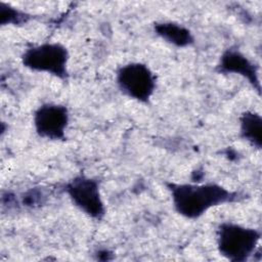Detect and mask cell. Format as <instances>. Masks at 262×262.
<instances>
[{
  "instance_id": "cell-1",
  "label": "cell",
  "mask_w": 262,
  "mask_h": 262,
  "mask_svg": "<svg viewBox=\"0 0 262 262\" xmlns=\"http://www.w3.org/2000/svg\"><path fill=\"white\" fill-rule=\"evenodd\" d=\"M169 190L172 205L177 214L194 220L202 217L210 209L243 200L245 196L238 191L214 182L207 183H177L165 182Z\"/></svg>"
},
{
  "instance_id": "cell-2",
  "label": "cell",
  "mask_w": 262,
  "mask_h": 262,
  "mask_svg": "<svg viewBox=\"0 0 262 262\" xmlns=\"http://www.w3.org/2000/svg\"><path fill=\"white\" fill-rule=\"evenodd\" d=\"M260 238L259 229L231 221L221 222L216 229L217 250L231 262L249 260L255 253Z\"/></svg>"
},
{
  "instance_id": "cell-3",
  "label": "cell",
  "mask_w": 262,
  "mask_h": 262,
  "mask_svg": "<svg viewBox=\"0 0 262 262\" xmlns=\"http://www.w3.org/2000/svg\"><path fill=\"white\" fill-rule=\"evenodd\" d=\"M69 59L68 48L58 42L32 45L20 56L23 66L30 71L48 74L61 81H68L70 77Z\"/></svg>"
},
{
  "instance_id": "cell-4",
  "label": "cell",
  "mask_w": 262,
  "mask_h": 262,
  "mask_svg": "<svg viewBox=\"0 0 262 262\" xmlns=\"http://www.w3.org/2000/svg\"><path fill=\"white\" fill-rule=\"evenodd\" d=\"M116 83L125 96L147 104L156 91L157 77L147 64L132 61L118 68Z\"/></svg>"
},
{
  "instance_id": "cell-5",
  "label": "cell",
  "mask_w": 262,
  "mask_h": 262,
  "mask_svg": "<svg viewBox=\"0 0 262 262\" xmlns=\"http://www.w3.org/2000/svg\"><path fill=\"white\" fill-rule=\"evenodd\" d=\"M72 204L88 217L100 221L106 209L100 192V182L96 178L79 174L66 182L63 186Z\"/></svg>"
},
{
  "instance_id": "cell-6",
  "label": "cell",
  "mask_w": 262,
  "mask_h": 262,
  "mask_svg": "<svg viewBox=\"0 0 262 262\" xmlns=\"http://www.w3.org/2000/svg\"><path fill=\"white\" fill-rule=\"evenodd\" d=\"M70 123L67 105L46 102L38 106L33 115V125L37 135L51 141H64Z\"/></svg>"
},
{
  "instance_id": "cell-7",
  "label": "cell",
  "mask_w": 262,
  "mask_h": 262,
  "mask_svg": "<svg viewBox=\"0 0 262 262\" xmlns=\"http://www.w3.org/2000/svg\"><path fill=\"white\" fill-rule=\"evenodd\" d=\"M216 70L224 75H238L248 80L253 88L260 93L258 67L237 49L228 48L220 56Z\"/></svg>"
},
{
  "instance_id": "cell-8",
  "label": "cell",
  "mask_w": 262,
  "mask_h": 262,
  "mask_svg": "<svg viewBox=\"0 0 262 262\" xmlns=\"http://www.w3.org/2000/svg\"><path fill=\"white\" fill-rule=\"evenodd\" d=\"M154 31L165 42L179 48L190 46L194 42V37L190 30L175 21L155 23Z\"/></svg>"
},
{
  "instance_id": "cell-9",
  "label": "cell",
  "mask_w": 262,
  "mask_h": 262,
  "mask_svg": "<svg viewBox=\"0 0 262 262\" xmlns=\"http://www.w3.org/2000/svg\"><path fill=\"white\" fill-rule=\"evenodd\" d=\"M241 137L252 146L260 149L262 145V119L252 111L244 112L239 117Z\"/></svg>"
},
{
  "instance_id": "cell-10",
  "label": "cell",
  "mask_w": 262,
  "mask_h": 262,
  "mask_svg": "<svg viewBox=\"0 0 262 262\" xmlns=\"http://www.w3.org/2000/svg\"><path fill=\"white\" fill-rule=\"evenodd\" d=\"M31 15L5 2L0 1V25L1 26H20L28 23Z\"/></svg>"
}]
</instances>
